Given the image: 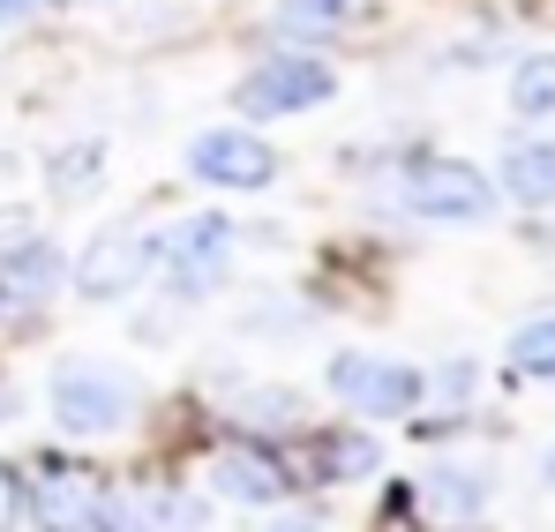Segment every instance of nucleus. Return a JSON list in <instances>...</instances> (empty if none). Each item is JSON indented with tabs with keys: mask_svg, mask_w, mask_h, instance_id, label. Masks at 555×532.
Here are the masks:
<instances>
[{
	"mask_svg": "<svg viewBox=\"0 0 555 532\" xmlns=\"http://www.w3.org/2000/svg\"><path fill=\"white\" fill-rule=\"evenodd\" d=\"M38 8H46V0H0V30H8V23H23V15H38Z\"/></svg>",
	"mask_w": 555,
	"mask_h": 532,
	"instance_id": "21",
	"label": "nucleus"
},
{
	"mask_svg": "<svg viewBox=\"0 0 555 532\" xmlns=\"http://www.w3.org/2000/svg\"><path fill=\"white\" fill-rule=\"evenodd\" d=\"M405 210L428 218V225H480L495 210V180L465 158H428L405 173Z\"/></svg>",
	"mask_w": 555,
	"mask_h": 532,
	"instance_id": "5",
	"label": "nucleus"
},
{
	"mask_svg": "<svg viewBox=\"0 0 555 532\" xmlns=\"http://www.w3.org/2000/svg\"><path fill=\"white\" fill-rule=\"evenodd\" d=\"M210 488L225 495V503H248V510H271L293 495V472L278 465L271 450H218V465H210Z\"/></svg>",
	"mask_w": 555,
	"mask_h": 532,
	"instance_id": "8",
	"label": "nucleus"
},
{
	"mask_svg": "<svg viewBox=\"0 0 555 532\" xmlns=\"http://www.w3.org/2000/svg\"><path fill=\"white\" fill-rule=\"evenodd\" d=\"M46 405H53V428L61 436H113L135 420L143 405V382L113 360H61L53 382H46Z\"/></svg>",
	"mask_w": 555,
	"mask_h": 532,
	"instance_id": "1",
	"label": "nucleus"
},
{
	"mask_svg": "<svg viewBox=\"0 0 555 532\" xmlns=\"http://www.w3.org/2000/svg\"><path fill=\"white\" fill-rule=\"evenodd\" d=\"M421 503H428V510H443L451 525H465V518L488 503V480H480L473 465H436V472L421 480Z\"/></svg>",
	"mask_w": 555,
	"mask_h": 532,
	"instance_id": "13",
	"label": "nucleus"
},
{
	"mask_svg": "<svg viewBox=\"0 0 555 532\" xmlns=\"http://www.w3.org/2000/svg\"><path fill=\"white\" fill-rule=\"evenodd\" d=\"M233 248H241V225L218 218V210H195V218H181V225L158 241V270H166V285H173L181 300H203V293L225 285Z\"/></svg>",
	"mask_w": 555,
	"mask_h": 532,
	"instance_id": "3",
	"label": "nucleus"
},
{
	"mask_svg": "<svg viewBox=\"0 0 555 532\" xmlns=\"http://www.w3.org/2000/svg\"><path fill=\"white\" fill-rule=\"evenodd\" d=\"M8 180H15V151H0V187H8Z\"/></svg>",
	"mask_w": 555,
	"mask_h": 532,
	"instance_id": "24",
	"label": "nucleus"
},
{
	"mask_svg": "<svg viewBox=\"0 0 555 532\" xmlns=\"http://www.w3.org/2000/svg\"><path fill=\"white\" fill-rule=\"evenodd\" d=\"M91 510H98V488L76 480V472H46L23 495V518L38 532H91Z\"/></svg>",
	"mask_w": 555,
	"mask_h": 532,
	"instance_id": "10",
	"label": "nucleus"
},
{
	"mask_svg": "<svg viewBox=\"0 0 555 532\" xmlns=\"http://www.w3.org/2000/svg\"><path fill=\"white\" fill-rule=\"evenodd\" d=\"M23 225H30V218H23V210H8V218H0V248H8V241H23Z\"/></svg>",
	"mask_w": 555,
	"mask_h": 532,
	"instance_id": "22",
	"label": "nucleus"
},
{
	"mask_svg": "<svg viewBox=\"0 0 555 532\" xmlns=\"http://www.w3.org/2000/svg\"><path fill=\"white\" fill-rule=\"evenodd\" d=\"M158 270V233H135V225H105L91 248L76 256V293L83 300H128L143 277Z\"/></svg>",
	"mask_w": 555,
	"mask_h": 532,
	"instance_id": "6",
	"label": "nucleus"
},
{
	"mask_svg": "<svg viewBox=\"0 0 555 532\" xmlns=\"http://www.w3.org/2000/svg\"><path fill=\"white\" fill-rule=\"evenodd\" d=\"M346 15H353V0H278V23L285 30H308V38L331 30V23H346Z\"/></svg>",
	"mask_w": 555,
	"mask_h": 532,
	"instance_id": "18",
	"label": "nucleus"
},
{
	"mask_svg": "<svg viewBox=\"0 0 555 532\" xmlns=\"http://www.w3.org/2000/svg\"><path fill=\"white\" fill-rule=\"evenodd\" d=\"M375 465V443L369 436H315V480H369Z\"/></svg>",
	"mask_w": 555,
	"mask_h": 532,
	"instance_id": "15",
	"label": "nucleus"
},
{
	"mask_svg": "<svg viewBox=\"0 0 555 532\" xmlns=\"http://www.w3.org/2000/svg\"><path fill=\"white\" fill-rule=\"evenodd\" d=\"M98 158H105L98 143L61 151V158H53V195H61V203H68V195H91V187H98Z\"/></svg>",
	"mask_w": 555,
	"mask_h": 532,
	"instance_id": "17",
	"label": "nucleus"
},
{
	"mask_svg": "<svg viewBox=\"0 0 555 532\" xmlns=\"http://www.w3.org/2000/svg\"><path fill=\"white\" fill-rule=\"evenodd\" d=\"M511 113L518 120H555V53H526L511 76Z\"/></svg>",
	"mask_w": 555,
	"mask_h": 532,
	"instance_id": "14",
	"label": "nucleus"
},
{
	"mask_svg": "<svg viewBox=\"0 0 555 532\" xmlns=\"http://www.w3.org/2000/svg\"><path fill=\"white\" fill-rule=\"evenodd\" d=\"M188 173L203 187H271L278 180V151L256 128H203L188 143Z\"/></svg>",
	"mask_w": 555,
	"mask_h": 532,
	"instance_id": "7",
	"label": "nucleus"
},
{
	"mask_svg": "<svg viewBox=\"0 0 555 532\" xmlns=\"http://www.w3.org/2000/svg\"><path fill=\"white\" fill-rule=\"evenodd\" d=\"M541 472H548V488H555V450H548V465H541Z\"/></svg>",
	"mask_w": 555,
	"mask_h": 532,
	"instance_id": "25",
	"label": "nucleus"
},
{
	"mask_svg": "<svg viewBox=\"0 0 555 532\" xmlns=\"http://www.w3.org/2000/svg\"><path fill=\"white\" fill-rule=\"evenodd\" d=\"M338 90V68L315 61V53H263L241 83H233V113L241 120H285V113H308Z\"/></svg>",
	"mask_w": 555,
	"mask_h": 532,
	"instance_id": "2",
	"label": "nucleus"
},
{
	"mask_svg": "<svg viewBox=\"0 0 555 532\" xmlns=\"http://www.w3.org/2000/svg\"><path fill=\"white\" fill-rule=\"evenodd\" d=\"M421 367H405V360H383V353H338L331 360V398L338 405H353L361 420H405L413 405H421Z\"/></svg>",
	"mask_w": 555,
	"mask_h": 532,
	"instance_id": "4",
	"label": "nucleus"
},
{
	"mask_svg": "<svg viewBox=\"0 0 555 532\" xmlns=\"http://www.w3.org/2000/svg\"><path fill=\"white\" fill-rule=\"evenodd\" d=\"M0 420H8V405H0Z\"/></svg>",
	"mask_w": 555,
	"mask_h": 532,
	"instance_id": "26",
	"label": "nucleus"
},
{
	"mask_svg": "<svg viewBox=\"0 0 555 532\" xmlns=\"http://www.w3.org/2000/svg\"><path fill=\"white\" fill-rule=\"evenodd\" d=\"M271 532H323V525H315V518H278Z\"/></svg>",
	"mask_w": 555,
	"mask_h": 532,
	"instance_id": "23",
	"label": "nucleus"
},
{
	"mask_svg": "<svg viewBox=\"0 0 555 532\" xmlns=\"http://www.w3.org/2000/svg\"><path fill=\"white\" fill-rule=\"evenodd\" d=\"M61 277H68L61 248H53V241H38V233H23V241H8V248H0V293H15V300L53 293Z\"/></svg>",
	"mask_w": 555,
	"mask_h": 532,
	"instance_id": "11",
	"label": "nucleus"
},
{
	"mask_svg": "<svg viewBox=\"0 0 555 532\" xmlns=\"http://www.w3.org/2000/svg\"><path fill=\"white\" fill-rule=\"evenodd\" d=\"M503 195L526 203V210L555 203V143H511V158H503Z\"/></svg>",
	"mask_w": 555,
	"mask_h": 532,
	"instance_id": "12",
	"label": "nucleus"
},
{
	"mask_svg": "<svg viewBox=\"0 0 555 532\" xmlns=\"http://www.w3.org/2000/svg\"><path fill=\"white\" fill-rule=\"evenodd\" d=\"M15 525H23V480L0 465V532H15Z\"/></svg>",
	"mask_w": 555,
	"mask_h": 532,
	"instance_id": "20",
	"label": "nucleus"
},
{
	"mask_svg": "<svg viewBox=\"0 0 555 532\" xmlns=\"http://www.w3.org/2000/svg\"><path fill=\"white\" fill-rule=\"evenodd\" d=\"M511 367H518V375H533V382H555V315L526 323V330L511 338Z\"/></svg>",
	"mask_w": 555,
	"mask_h": 532,
	"instance_id": "16",
	"label": "nucleus"
},
{
	"mask_svg": "<svg viewBox=\"0 0 555 532\" xmlns=\"http://www.w3.org/2000/svg\"><path fill=\"white\" fill-rule=\"evenodd\" d=\"M203 503L195 495H98L91 532H195Z\"/></svg>",
	"mask_w": 555,
	"mask_h": 532,
	"instance_id": "9",
	"label": "nucleus"
},
{
	"mask_svg": "<svg viewBox=\"0 0 555 532\" xmlns=\"http://www.w3.org/2000/svg\"><path fill=\"white\" fill-rule=\"evenodd\" d=\"M248 420H256V428H293V420H300V398H293V390H256V398H248Z\"/></svg>",
	"mask_w": 555,
	"mask_h": 532,
	"instance_id": "19",
	"label": "nucleus"
}]
</instances>
